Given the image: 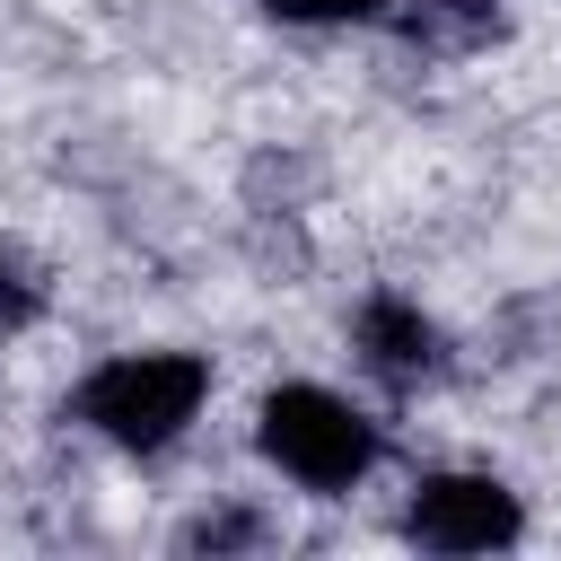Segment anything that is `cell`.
I'll return each instance as SVG.
<instances>
[{
	"mask_svg": "<svg viewBox=\"0 0 561 561\" xmlns=\"http://www.w3.org/2000/svg\"><path fill=\"white\" fill-rule=\"evenodd\" d=\"M351 342H359V359H368L386 386H421V377H438V359H447V333H438L412 298H394V289L359 298Z\"/></svg>",
	"mask_w": 561,
	"mask_h": 561,
	"instance_id": "277c9868",
	"label": "cell"
},
{
	"mask_svg": "<svg viewBox=\"0 0 561 561\" xmlns=\"http://www.w3.org/2000/svg\"><path fill=\"white\" fill-rule=\"evenodd\" d=\"M254 447H263L272 473H289L298 491H324V500L368 482L377 456H386L377 421L333 386H272L263 412H254Z\"/></svg>",
	"mask_w": 561,
	"mask_h": 561,
	"instance_id": "7a4b0ae2",
	"label": "cell"
},
{
	"mask_svg": "<svg viewBox=\"0 0 561 561\" xmlns=\"http://www.w3.org/2000/svg\"><path fill=\"white\" fill-rule=\"evenodd\" d=\"M202 394H210V359H193V351H114V359H96V368L79 377L70 412H79L105 447L158 456V447H175V438L193 430Z\"/></svg>",
	"mask_w": 561,
	"mask_h": 561,
	"instance_id": "6da1fadb",
	"label": "cell"
},
{
	"mask_svg": "<svg viewBox=\"0 0 561 561\" xmlns=\"http://www.w3.org/2000/svg\"><path fill=\"white\" fill-rule=\"evenodd\" d=\"M403 35H412L421 53H465V44H491V35H500V9H491V0H421V9L403 18Z\"/></svg>",
	"mask_w": 561,
	"mask_h": 561,
	"instance_id": "5b68a950",
	"label": "cell"
},
{
	"mask_svg": "<svg viewBox=\"0 0 561 561\" xmlns=\"http://www.w3.org/2000/svg\"><path fill=\"white\" fill-rule=\"evenodd\" d=\"M272 18H289V26H351V18H368L377 0H263Z\"/></svg>",
	"mask_w": 561,
	"mask_h": 561,
	"instance_id": "52a82bcc",
	"label": "cell"
},
{
	"mask_svg": "<svg viewBox=\"0 0 561 561\" xmlns=\"http://www.w3.org/2000/svg\"><path fill=\"white\" fill-rule=\"evenodd\" d=\"M44 316V280L18 263V254H0V333H18V324H35Z\"/></svg>",
	"mask_w": 561,
	"mask_h": 561,
	"instance_id": "8992f818",
	"label": "cell"
},
{
	"mask_svg": "<svg viewBox=\"0 0 561 561\" xmlns=\"http://www.w3.org/2000/svg\"><path fill=\"white\" fill-rule=\"evenodd\" d=\"M403 535L421 552H500L526 535V508L500 473H430L403 508Z\"/></svg>",
	"mask_w": 561,
	"mask_h": 561,
	"instance_id": "3957f363",
	"label": "cell"
}]
</instances>
